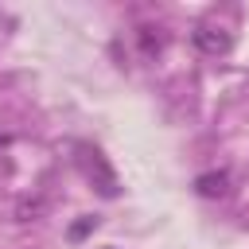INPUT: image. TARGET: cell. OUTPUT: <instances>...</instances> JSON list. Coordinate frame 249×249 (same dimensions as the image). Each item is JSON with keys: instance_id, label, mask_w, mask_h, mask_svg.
<instances>
[{"instance_id": "4", "label": "cell", "mask_w": 249, "mask_h": 249, "mask_svg": "<svg viewBox=\"0 0 249 249\" xmlns=\"http://www.w3.org/2000/svg\"><path fill=\"white\" fill-rule=\"evenodd\" d=\"M140 43L144 51H160V39H152V27H140Z\"/></svg>"}, {"instance_id": "2", "label": "cell", "mask_w": 249, "mask_h": 249, "mask_svg": "<svg viewBox=\"0 0 249 249\" xmlns=\"http://www.w3.org/2000/svg\"><path fill=\"white\" fill-rule=\"evenodd\" d=\"M191 39H195V47H198L202 54H226V51L233 47V35H230L226 27H214V23H198V27L191 31Z\"/></svg>"}, {"instance_id": "1", "label": "cell", "mask_w": 249, "mask_h": 249, "mask_svg": "<svg viewBox=\"0 0 249 249\" xmlns=\"http://www.w3.org/2000/svg\"><path fill=\"white\" fill-rule=\"evenodd\" d=\"M78 163H82V171L89 175V183L105 195V198H113L117 191H121V183H117V175H113V167L105 163V156L97 152V148H82V156H78Z\"/></svg>"}, {"instance_id": "3", "label": "cell", "mask_w": 249, "mask_h": 249, "mask_svg": "<svg viewBox=\"0 0 249 249\" xmlns=\"http://www.w3.org/2000/svg\"><path fill=\"white\" fill-rule=\"evenodd\" d=\"M195 187H198V195H206V198H222V195L230 191V171H206V175L195 179Z\"/></svg>"}]
</instances>
